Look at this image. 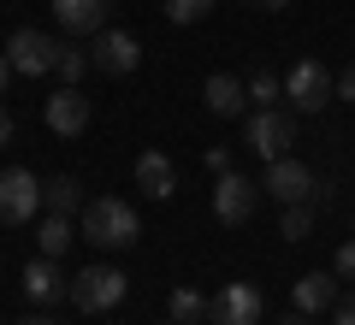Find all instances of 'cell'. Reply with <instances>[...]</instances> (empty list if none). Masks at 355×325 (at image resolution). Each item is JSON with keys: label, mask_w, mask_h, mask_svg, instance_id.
Masks as SVG:
<instances>
[{"label": "cell", "mask_w": 355, "mask_h": 325, "mask_svg": "<svg viewBox=\"0 0 355 325\" xmlns=\"http://www.w3.org/2000/svg\"><path fill=\"white\" fill-rule=\"evenodd\" d=\"M202 100H207V113L237 118L243 107H249V83H243V77H231V71H214V77L202 83Z\"/></svg>", "instance_id": "9a60e30c"}, {"label": "cell", "mask_w": 355, "mask_h": 325, "mask_svg": "<svg viewBox=\"0 0 355 325\" xmlns=\"http://www.w3.org/2000/svg\"><path fill=\"white\" fill-rule=\"evenodd\" d=\"M331 272H338V278H355V237L338 243V254H331Z\"/></svg>", "instance_id": "cb8c5ba5"}, {"label": "cell", "mask_w": 355, "mask_h": 325, "mask_svg": "<svg viewBox=\"0 0 355 325\" xmlns=\"http://www.w3.org/2000/svg\"><path fill=\"white\" fill-rule=\"evenodd\" d=\"M254 6H261V12H284V6H291V0H254Z\"/></svg>", "instance_id": "1f68e13d"}, {"label": "cell", "mask_w": 355, "mask_h": 325, "mask_svg": "<svg viewBox=\"0 0 355 325\" xmlns=\"http://www.w3.org/2000/svg\"><path fill=\"white\" fill-rule=\"evenodd\" d=\"M77 237L95 243V249H130V243L142 237V219H137V207H130V201L95 195L83 213H77Z\"/></svg>", "instance_id": "6da1fadb"}, {"label": "cell", "mask_w": 355, "mask_h": 325, "mask_svg": "<svg viewBox=\"0 0 355 325\" xmlns=\"http://www.w3.org/2000/svg\"><path fill=\"white\" fill-rule=\"evenodd\" d=\"M18 284H24V296L36 301V308H48V301H60L65 290H71V284L60 278V261H48V254H36V261L24 266V278H18Z\"/></svg>", "instance_id": "2e32d148"}, {"label": "cell", "mask_w": 355, "mask_h": 325, "mask_svg": "<svg viewBox=\"0 0 355 325\" xmlns=\"http://www.w3.org/2000/svg\"><path fill=\"white\" fill-rule=\"evenodd\" d=\"M71 243H77V225L65 219V213H48V219L36 225V249L48 254V261H60V254L71 249Z\"/></svg>", "instance_id": "ac0fdd59"}, {"label": "cell", "mask_w": 355, "mask_h": 325, "mask_svg": "<svg viewBox=\"0 0 355 325\" xmlns=\"http://www.w3.org/2000/svg\"><path fill=\"white\" fill-rule=\"evenodd\" d=\"M89 60H95V71H107V77H130L142 65V42L130 36V30H101L95 48H89Z\"/></svg>", "instance_id": "30bf717a"}, {"label": "cell", "mask_w": 355, "mask_h": 325, "mask_svg": "<svg viewBox=\"0 0 355 325\" xmlns=\"http://www.w3.org/2000/svg\"><path fill=\"white\" fill-rule=\"evenodd\" d=\"M261 195H266L261 184H249L243 172H225V177L214 184V213H219V225H249L254 207H261Z\"/></svg>", "instance_id": "ba28073f"}, {"label": "cell", "mask_w": 355, "mask_h": 325, "mask_svg": "<svg viewBox=\"0 0 355 325\" xmlns=\"http://www.w3.org/2000/svg\"><path fill=\"white\" fill-rule=\"evenodd\" d=\"M53 71H60V83H65V89H77L89 71H95V60H89L83 48H60V65H53Z\"/></svg>", "instance_id": "44dd1931"}, {"label": "cell", "mask_w": 355, "mask_h": 325, "mask_svg": "<svg viewBox=\"0 0 355 325\" xmlns=\"http://www.w3.org/2000/svg\"><path fill=\"white\" fill-rule=\"evenodd\" d=\"M261 189H266V195H272V201H279V207H291V201H314L320 177L308 172V166L296 160V154H284V160H272V166H266Z\"/></svg>", "instance_id": "9c48e42d"}, {"label": "cell", "mask_w": 355, "mask_h": 325, "mask_svg": "<svg viewBox=\"0 0 355 325\" xmlns=\"http://www.w3.org/2000/svg\"><path fill=\"white\" fill-rule=\"evenodd\" d=\"M338 95H343V100H355V65H349V71L338 77Z\"/></svg>", "instance_id": "4316f807"}, {"label": "cell", "mask_w": 355, "mask_h": 325, "mask_svg": "<svg viewBox=\"0 0 355 325\" xmlns=\"http://www.w3.org/2000/svg\"><path fill=\"white\" fill-rule=\"evenodd\" d=\"M6 83H12V60L0 53V95H6Z\"/></svg>", "instance_id": "f546056e"}, {"label": "cell", "mask_w": 355, "mask_h": 325, "mask_svg": "<svg viewBox=\"0 0 355 325\" xmlns=\"http://www.w3.org/2000/svg\"><path fill=\"white\" fill-rule=\"evenodd\" d=\"M166 319H178V325H202L207 319V296L196 284H178L172 296H166Z\"/></svg>", "instance_id": "d6986e66"}, {"label": "cell", "mask_w": 355, "mask_h": 325, "mask_svg": "<svg viewBox=\"0 0 355 325\" xmlns=\"http://www.w3.org/2000/svg\"><path fill=\"white\" fill-rule=\"evenodd\" d=\"M42 207H48V213H65V219L83 213V207H89V201H83V177H71V172L48 177V184H42Z\"/></svg>", "instance_id": "e0dca14e"}, {"label": "cell", "mask_w": 355, "mask_h": 325, "mask_svg": "<svg viewBox=\"0 0 355 325\" xmlns=\"http://www.w3.org/2000/svg\"><path fill=\"white\" fill-rule=\"evenodd\" d=\"M137 189H142V195H154V201H172V195H178V166H172V154H160V148L137 154Z\"/></svg>", "instance_id": "4fadbf2b"}, {"label": "cell", "mask_w": 355, "mask_h": 325, "mask_svg": "<svg viewBox=\"0 0 355 325\" xmlns=\"http://www.w3.org/2000/svg\"><path fill=\"white\" fill-rule=\"evenodd\" d=\"M6 142H12V113L0 107V148H6Z\"/></svg>", "instance_id": "83f0119b"}, {"label": "cell", "mask_w": 355, "mask_h": 325, "mask_svg": "<svg viewBox=\"0 0 355 325\" xmlns=\"http://www.w3.org/2000/svg\"><path fill=\"white\" fill-rule=\"evenodd\" d=\"M12 325H60V319H48V313H24V319H12Z\"/></svg>", "instance_id": "f1b7e54d"}, {"label": "cell", "mask_w": 355, "mask_h": 325, "mask_svg": "<svg viewBox=\"0 0 355 325\" xmlns=\"http://www.w3.org/2000/svg\"><path fill=\"white\" fill-rule=\"evenodd\" d=\"M243 142H249V154H261V160L272 166V160H284V154L296 148V118L279 113V107H261V113L249 118V137Z\"/></svg>", "instance_id": "5b68a950"}, {"label": "cell", "mask_w": 355, "mask_h": 325, "mask_svg": "<svg viewBox=\"0 0 355 325\" xmlns=\"http://www.w3.org/2000/svg\"><path fill=\"white\" fill-rule=\"evenodd\" d=\"M107 6H113V0H53V18H60V30H71V36H101Z\"/></svg>", "instance_id": "5bb4252c"}, {"label": "cell", "mask_w": 355, "mask_h": 325, "mask_svg": "<svg viewBox=\"0 0 355 325\" xmlns=\"http://www.w3.org/2000/svg\"><path fill=\"white\" fill-rule=\"evenodd\" d=\"M249 100H254V107H279V100H284V77L254 71V77H249Z\"/></svg>", "instance_id": "7402d4cb"}, {"label": "cell", "mask_w": 355, "mask_h": 325, "mask_svg": "<svg viewBox=\"0 0 355 325\" xmlns=\"http://www.w3.org/2000/svg\"><path fill=\"white\" fill-rule=\"evenodd\" d=\"M42 118H48L53 137H83L89 118H95V107H89L83 89H60V95H48V107H42Z\"/></svg>", "instance_id": "8fae6325"}, {"label": "cell", "mask_w": 355, "mask_h": 325, "mask_svg": "<svg viewBox=\"0 0 355 325\" xmlns=\"http://www.w3.org/2000/svg\"><path fill=\"white\" fill-rule=\"evenodd\" d=\"M42 213V177L24 166H6L0 172V225H30Z\"/></svg>", "instance_id": "277c9868"}, {"label": "cell", "mask_w": 355, "mask_h": 325, "mask_svg": "<svg viewBox=\"0 0 355 325\" xmlns=\"http://www.w3.org/2000/svg\"><path fill=\"white\" fill-rule=\"evenodd\" d=\"M338 284H343L338 272H302L291 284V308H302L308 319H314V313H331V308H338V296H343Z\"/></svg>", "instance_id": "7c38bea8"}, {"label": "cell", "mask_w": 355, "mask_h": 325, "mask_svg": "<svg viewBox=\"0 0 355 325\" xmlns=\"http://www.w3.org/2000/svg\"><path fill=\"white\" fill-rule=\"evenodd\" d=\"M166 325H178V319H166Z\"/></svg>", "instance_id": "d6a6232c"}, {"label": "cell", "mask_w": 355, "mask_h": 325, "mask_svg": "<svg viewBox=\"0 0 355 325\" xmlns=\"http://www.w3.org/2000/svg\"><path fill=\"white\" fill-rule=\"evenodd\" d=\"M331 325H355V296H338V308H331Z\"/></svg>", "instance_id": "484cf974"}, {"label": "cell", "mask_w": 355, "mask_h": 325, "mask_svg": "<svg viewBox=\"0 0 355 325\" xmlns=\"http://www.w3.org/2000/svg\"><path fill=\"white\" fill-rule=\"evenodd\" d=\"M207 172L225 177V172H231V148H207Z\"/></svg>", "instance_id": "d4e9b609"}, {"label": "cell", "mask_w": 355, "mask_h": 325, "mask_svg": "<svg viewBox=\"0 0 355 325\" xmlns=\"http://www.w3.org/2000/svg\"><path fill=\"white\" fill-rule=\"evenodd\" d=\"M207 12H214V0H166V18L172 24H202Z\"/></svg>", "instance_id": "603a6c76"}, {"label": "cell", "mask_w": 355, "mask_h": 325, "mask_svg": "<svg viewBox=\"0 0 355 325\" xmlns=\"http://www.w3.org/2000/svg\"><path fill=\"white\" fill-rule=\"evenodd\" d=\"M125 290H130V278L119 272V266H83V272L71 278V290H65V296H71L83 313H107V308H119V301H125Z\"/></svg>", "instance_id": "7a4b0ae2"}, {"label": "cell", "mask_w": 355, "mask_h": 325, "mask_svg": "<svg viewBox=\"0 0 355 325\" xmlns=\"http://www.w3.org/2000/svg\"><path fill=\"white\" fill-rule=\"evenodd\" d=\"M261 284H249V278H237V284H225L219 296H207V325H261Z\"/></svg>", "instance_id": "8992f818"}, {"label": "cell", "mask_w": 355, "mask_h": 325, "mask_svg": "<svg viewBox=\"0 0 355 325\" xmlns=\"http://www.w3.org/2000/svg\"><path fill=\"white\" fill-rule=\"evenodd\" d=\"M279 325H308V313H302V308H291V313H284Z\"/></svg>", "instance_id": "4dcf8cb0"}, {"label": "cell", "mask_w": 355, "mask_h": 325, "mask_svg": "<svg viewBox=\"0 0 355 325\" xmlns=\"http://www.w3.org/2000/svg\"><path fill=\"white\" fill-rule=\"evenodd\" d=\"M6 60H12L18 77H48L60 65V36H48V30H12Z\"/></svg>", "instance_id": "52a82bcc"}, {"label": "cell", "mask_w": 355, "mask_h": 325, "mask_svg": "<svg viewBox=\"0 0 355 325\" xmlns=\"http://www.w3.org/2000/svg\"><path fill=\"white\" fill-rule=\"evenodd\" d=\"M308 231H314V201H291V207H284V219H279V237L302 243Z\"/></svg>", "instance_id": "ffe728a7"}, {"label": "cell", "mask_w": 355, "mask_h": 325, "mask_svg": "<svg viewBox=\"0 0 355 325\" xmlns=\"http://www.w3.org/2000/svg\"><path fill=\"white\" fill-rule=\"evenodd\" d=\"M331 95H338V77H331L320 60H296L291 71H284V100H291L296 113H320Z\"/></svg>", "instance_id": "3957f363"}]
</instances>
